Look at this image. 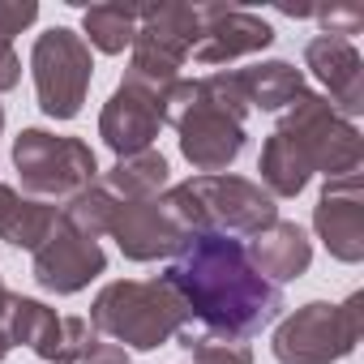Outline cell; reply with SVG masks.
I'll return each mask as SVG.
<instances>
[{"instance_id":"cell-1","label":"cell","mask_w":364,"mask_h":364,"mask_svg":"<svg viewBox=\"0 0 364 364\" xmlns=\"http://www.w3.org/2000/svg\"><path fill=\"white\" fill-rule=\"evenodd\" d=\"M167 287L189 317L228 338H253L283 317V287H274L249 257V245L223 232H198L167 266Z\"/></svg>"},{"instance_id":"cell-2","label":"cell","mask_w":364,"mask_h":364,"mask_svg":"<svg viewBox=\"0 0 364 364\" xmlns=\"http://www.w3.org/2000/svg\"><path fill=\"white\" fill-rule=\"evenodd\" d=\"M245 116H249V99L240 90L236 69L232 73L219 69L198 82L180 77L163 103V124L180 133V154L189 159L198 176H219L240 159Z\"/></svg>"},{"instance_id":"cell-3","label":"cell","mask_w":364,"mask_h":364,"mask_svg":"<svg viewBox=\"0 0 364 364\" xmlns=\"http://www.w3.org/2000/svg\"><path fill=\"white\" fill-rule=\"evenodd\" d=\"M90 326L124 351H154L189 326V309L167 279H116L95 296Z\"/></svg>"},{"instance_id":"cell-4","label":"cell","mask_w":364,"mask_h":364,"mask_svg":"<svg viewBox=\"0 0 364 364\" xmlns=\"http://www.w3.org/2000/svg\"><path fill=\"white\" fill-rule=\"evenodd\" d=\"M364 338V291H351L343 304L309 300L274 330V360L279 364H334L351 355Z\"/></svg>"},{"instance_id":"cell-5","label":"cell","mask_w":364,"mask_h":364,"mask_svg":"<svg viewBox=\"0 0 364 364\" xmlns=\"http://www.w3.org/2000/svg\"><path fill=\"white\" fill-rule=\"evenodd\" d=\"M279 137L291 141V150L309 163V171H321L326 180H343V176H360L364 167V137L351 120H343L326 95L304 90L279 120L274 129Z\"/></svg>"},{"instance_id":"cell-6","label":"cell","mask_w":364,"mask_h":364,"mask_svg":"<svg viewBox=\"0 0 364 364\" xmlns=\"http://www.w3.org/2000/svg\"><path fill=\"white\" fill-rule=\"evenodd\" d=\"M14 167L35 198H73L99 185V159L82 137H56L48 129H22L14 141Z\"/></svg>"},{"instance_id":"cell-7","label":"cell","mask_w":364,"mask_h":364,"mask_svg":"<svg viewBox=\"0 0 364 364\" xmlns=\"http://www.w3.org/2000/svg\"><path fill=\"white\" fill-rule=\"evenodd\" d=\"M31 73H35V95L43 116L52 120H73L90 95L95 82V56L86 39L69 26H52L35 39L31 48Z\"/></svg>"},{"instance_id":"cell-8","label":"cell","mask_w":364,"mask_h":364,"mask_svg":"<svg viewBox=\"0 0 364 364\" xmlns=\"http://www.w3.org/2000/svg\"><path fill=\"white\" fill-rule=\"evenodd\" d=\"M180 185L198 202V215H202L206 232L262 236L270 223H279V206L257 180L219 171V176H189V180H180Z\"/></svg>"},{"instance_id":"cell-9","label":"cell","mask_w":364,"mask_h":364,"mask_svg":"<svg viewBox=\"0 0 364 364\" xmlns=\"http://www.w3.org/2000/svg\"><path fill=\"white\" fill-rule=\"evenodd\" d=\"M9 343H26L48 364H82V355L99 343L90 317H56L43 300L14 296L9 300Z\"/></svg>"},{"instance_id":"cell-10","label":"cell","mask_w":364,"mask_h":364,"mask_svg":"<svg viewBox=\"0 0 364 364\" xmlns=\"http://www.w3.org/2000/svg\"><path fill=\"white\" fill-rule=\"evenodd\" d=\"M202 31H198V48L193 60L198 65H232L240 56L266 52L274 43V26L262 22L249 9H228V5H198Z\"/></svg>"},{"instance_id":"cell-11","label":"cell","mask_w":364,"mask_h":364,"mask_svg":"<svg viewBox=\"0 0 364 364\" xmlns=\"http://www.w3.org/2000/svg\"><path fill=\"white\" fill-rule=\"evenodd\" d=\"M120 253L129 262H163V257H176L193 236L180 228L167 206L154 198V202H120L116 206V219H112V232H107Z\"/></svg>"},{"instance_id":"cell-12","label":"cell","mask_w":364,"mask_h":364,"mask_svg":"<svg viewBox=\"0 0 364 364\" xmlns=\"http://www.w3.org/2000/svg\"><path fill=\"white\" fill-rule=\"evenodd\" d=\"M313 228L317 240L330 249L334 262L355 266L364 262V193H360V176L326 180V189L313 206Z\"/></svg>"},{"instance_id":"cell-13","label":"cell","mask_w":364,"mask_h":364,"mask_svg":"<svg viewBox=\"0 0 364 364\" xmlns=\"http://www.w3.org/2000/svg\"><path fill=\"white\" fill-rule=\"evenodd\" d=\"M163 103L167 99H159V95H150L141 86L120 82L112 90V99L103 103V116H99V137L107 141V150L116 159L154 150V137L163 129Z\"/></svg>"},{"instance_id":"cell-14","label":"cell","mask_w":364,"mask_h":364,"mask_svg":"<svg viewBox=\"0 0 364 364\" xmlns=\"http://www.w3.org/2000/svg\"><path fill=\"white\" fill-rule=\"evenodd\" d=\"M107 270L99 240H82L69 228H56L43 249H35V283L52 296H77Z\"/></svg>"},{"instance_id":"cell-15","label":"cell","mask_w":364,"mask_h":364,"mask_svg":"<svg viewBox=\"0 0 364 364\" xmlns=\"http://www.w3.org/2000/svg\"><path fill=\"white\" fill-rule=\"evenodd\" d=\"M304 65L313 69V77L330 90V107L351 120L364 112V60L355 52L351 39H334V35H317L304 43Z\"/></svg>"},{"instance_id":"cell-16","label":"cell","mask_w":364,"mask_h":364,"mask_svg":"<svg viewBox=\"0 0 364 364\" xmlns=\"http://www.w3.org/2000/svg\"><path fill=\"white\" fill-rule=\"evenodd\" d=\"M198 31H202L198 5H137L133 48L180 69L198 48Z\"/></svg>"},{"instance_id":"cell-17","label":"cell","mask_w":364,"mask_h":364,"mask_svg":"<svg viewBox=\"0 0 364 364\" xmlns=\"http://www.w3.org/2000/svg\"><path fill=\"white\" fill-rule=\"evenodd\" d=\"M249 257H253V266H257L274 287H283V283L300 279V274L313 266V245H309V236H304L300 223H283V219H279V223H270L262 236H253Z\"/></svg>"},{"instance_id":"cell-18","label":"cell","mask_w":364,"mask_h":364,"mask_svg":"<svg viewBox=\"0 0 364 364\" xmlns=\"http://www.w3.org/2000/svg\"><path fill=\"white\" fill-rule=\"evenodd\" d=\"M60 228V210L52 202L22 198L18 189L0 185V240L14 249H43V240Z\"/></svg>"},{"instance_id":"cell-19","label":"cell","mask_w":364,"mask_h":364,"mask_svg":"<svg viewBox=\"0 0 364 364\" xmlns=\"http://www.w3.org/2000/svg\"><path fill=\"white\" fill-rule=\"evenodd\" d=\"M240 77V90L249 99V112L262 107V112H287L309 86H304V73L287 60H262V65H249V69H236Z\"/></svg>"},{"instance_id":"cell-20","label":"cell","mask_w":364,"mask_h":364,"mask_svg":"<svg viewBox=\"0 0 364 364\" xmlns=\"http://www.w3.org/2000/svg\"><path fill=\"white\" fill-rule=\"evenodd\" d=\"M103 189L116 202H154L167 189V159L159 150L124 154V159H116L112 171H103Z\"/></svg>"},{"instance_id":"cell-21","label":"cell","mask_w":364,"mask_h":364,"mask_svg":"<svg viewBox=\"0 0 364 364\" xmlns=\"http://www.w3.org/2000/svg\"><path fill=\"white\" fill-rule=\"evenodd\" d=\"M257 171H262V180L257 185L279 202V198H300L304 193V185L313 180V171H309V163L291 150V141L287 137H279V133H270L266 137V146H262V159H257Z\"/></svg>"},{"instance_id":"cell-22","label":"cell","mask_w":364,"mask_h":364,"mask_svg":"<svg viewBox=\"0 0 364 364\" xmlns=\"http://www.w3.org/2000/svg\"><path fill=\"white\" fill-rule=\"evenodd\" d=\"M82 39L86 48H99L103 56H120L124 48H133L137 35V5H90L82 14Z\"/></svg>"},{"instance_id":"cell-23","label":"cell","mask_w":364,"mask_h":364,"mask_svg":"<svg viewBox=\"0 0 364 364\" xmlns=\"http://www.w3.org/2000/svg\"><path fill=\"white\" fill-rule=\"evenodd\" d=\"M116 198L103 189V185H90L82 193H73L65 206H60V228H69L73 236L82 240H99L112 232V219H116Z\"/></svg>"},{"instance_id":"cell-24","label":"cell","mask_w":364,"mask_h":364,"mask_svg":"<svg viewBox=\"0 0 364 364\" xmlns=\"http://www.w3.org/2000/svg\"><path fill=\"white\" fill-rule=\"evenodd\" d=\"M176 343L189 351L193 364H253V351L249 343L240 338H228V334H215V330H180Z\"/></svg>"},{"instance_id":"cell-25","label":"cell","mask_w":364,"mask_h":364,"mask_svg":"<svg viewBox=\"0 0 364 364\" xmlns=\"http://www.w3.org/2000/svg\"><path fill=\"white\" fill-rule=\"evenodd\" d=\"M317 22H321V35L351 39V35H360V26H364V9H360V5H334V9L317 14Z\"/></svg>"},{"instance_id":"cell-26","label":"cell","mask_w":364,"mask_h":364,"mask_svg":"<svg viewBox=\"0 0 364 364\" xmlns=\"http://www.w3.org/2000/svg\"><path fill=\"white\" fill-rule=\"evenodd\" d=\"M35 18H39L35 0H0V39L14 43V35H22L26 26H35Z\"/></svg>"},{"instance_id":"cell-27","label":"cell","mask_w":364,"mask_h":364,"mask_svg":"<svg viewBox=\"0 0 364 364\" xmlns=\"http://www.w3.org/2000/svg\"><path fill=\"white\" fill-rule=\"evenodd\" d=\"M18 82H22V60H18V52H14L9 39H0V95L14 90Z\"/></svg>"},{"instance_id":"cell-28","label":"cell","mask_w":364,"mask_h":364,"mask_svg":"<svg viewBox=\"0 0 364 364\" xmlns=\"http://www.w3.org/2000/svg\"><path fill=\"white\" fill-rule=\"evenodd\" d=\"M82 364H129V351L120 347V343H95L86 355H82Z\"/></svg>"},{"instance_id":"cell-29","label":"cell","mask_w":364,"mask_h":364,"mask_svg":"<svg viewBox=\"0 0 364 364\" xmlns=\"http://www.w3.org/2000/svg\"><path fill=\"white\" fill-rule=\"evenodd\" d=\"M9 300H14V291H0V364H5V355H9Z\"/></svg>"},{"instance_id":"cell-30","label":"cell","mask_w":364,"mask_h":364,"mask_svg":"<svg viewBox=\"0 0 364 364\" xmlns=\"http://www.w3.org/2000/svg\"><path fill=\"white\" fill-rule=\"evenodd\" d=\"M0 133H5V107H0Z\"/></svg>"},{"instance_id":"cell-31","label":"cell","mask_w":364,"mask_h":364,"mask_svg":"<svg viewBox=\"0 0 364 364\" xmlns=\"http://www.w3.org/2000/svg\"><path fill=\"white\" fill-rule=\"evenodd\" d=\"M0 291H5V283H0Z\"/></svg>"}]
</instances>
